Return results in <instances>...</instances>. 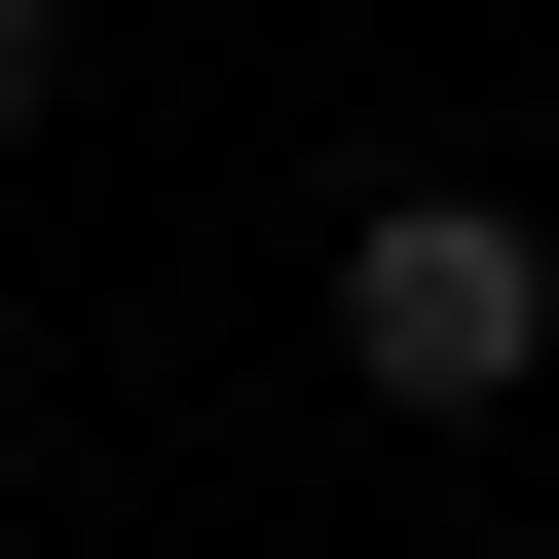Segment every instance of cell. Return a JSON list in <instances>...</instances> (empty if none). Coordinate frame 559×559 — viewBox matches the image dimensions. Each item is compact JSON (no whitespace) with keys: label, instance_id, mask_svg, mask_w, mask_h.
Instances as JSON below:
<instances>
[{"label":"cell","instance_id":"6da1fadb","mask_svg":"<svg viewBox=\"0 0 559 559\" xmlns=\"http://www.w3.org/2000/svg\"><path fill=\"white\" fill-rule=\"evenodd\" d=\"M336 373H373V411H522V373H559V224L448 187V150L336 187Z\"/></svg>","mask_w":559,"mask_h":559},{"label":"cell","instance_id":"7a4b0ae2","mask_svg":"<svg viewBox=\"0 0 559 559\" xmlns=\"http://www.w3.org/2000/svg\"><path fill=\"white\" fill-rule=\"evenodd\" d=\"M38 112H75V0H0V150H38Z\"/></svg>","mask_w":559,"mask_h":559}]
</instances>
